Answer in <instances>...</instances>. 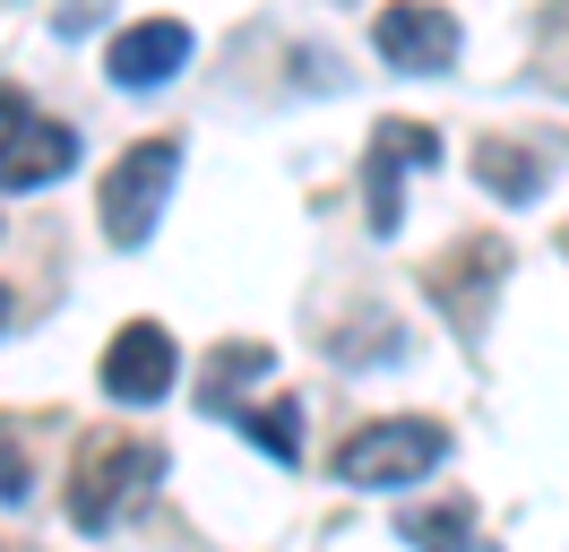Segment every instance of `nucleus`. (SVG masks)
<instances>
[{"mask_svg": "<svg viewBox=\"0 0 569 552\" xmlns=\"http://www.w3.org/2000/svg\"><path fill=\"white\" fill-rule=\"evenodd\" d=\"M173 379H181V345H173L164 319L112 328V345H104V397H121V406H156Z\"/></svg>", "mask_w": 569, "mask_h": 552, "instance_id": "obj_7", "label": "nucleus"}, {"mask_svg": "<svg viewBox=\"0 0 569 552\" xmlns=\"http://www.w3.org/2000/svg\"><path fill=\"white\" fill-rule=\"evenodd\" d=\"M156 475H164V448L156 441H139V432H87L70 457V526H87V535L121 526V510Z\"/></svg>", "mask_w": 569, "mask_h": 552, "instance_id": "obj_1", "label": "nucleus"}, {"mask_svg": "<svg viewBox=\"0 0 569 552\" xmlns=\"http://www.w3.org/2000/svg\"><path fill=\"white\" fill-rule=\"evenodd\" d=\"M0 328H9V285H0Z\"/></svg>", "mask_w": 569, "mask_h": 552, "instance_id": "obj_15", "label": "nucleus"}, {"mask_svg": "<svg viewBox=\"0 0 569 552\" xmlns=\"http://www.w3.org/2000/svg\"><path fill=\"white\" fill-rule=\"evenodd\" d=\"M0 501H27V448L9 423H0Z\"/></svg>", "mask_w": 569, "mask_h": 552, "instance_id": "obj_14", "label": "nucleus"}, {"mask_svg": "<svg viewBox=\"0 0 569 552\" xmlns=\"http://www.w3.org/2000/svg\"><path fill=\"white\" fill-rule=\"evenodd\" d=\"M440 165V130L431 121H380L371 147H362V207H371V234H397L406 225V172Z\"/></svg>", "mask_w": 569, "mask_h": 552, "instance_id": "obj_4", "label": "nucleus"}, {"mask_svg": "<svg viewBox=\"0 0 569 552\" xmlns=\"http://www.w3.org/2000/svg\"><path fill=\"white\" fill-rule=\"evenodd\" d=\"M181 61H190V27H181V18H139V27H121V34H112L104 78L139 96V87H164Z\"/></svg>", "mask_w": 569, "mask_h": 552, "instance_id": "obj_9", "label": "nucleus"}, {"mask_svg": "<svg viewBox=\"0 0 569 552\" xmlns=\"http://www.w3.org/2000/svg\"><path fill=\"white\" fill-rule=\"evenodd\" d=\"M440 457H449V432H440V423H423V414H380V423L346 432L337 483H355V492H397V483L431 475Z\"/></svg>", "mask_w": 569, "mask_h": 552, "instance_id": "obj_2", "label": "nucleus"}, {"mask_svg": "<svg viewBox=\"0 0 569 552\" xmlns=\"http://www.w3.org/2000/svg\"><path fill=\"white\" fill-rule=\"evenodd\" d=\"M475 181H483L492 199H535V190H543V156L518 147V138H483V147H475Z\"/></svg>", "mask_w": 569, "mask_h": 552, "instance_id": "obj_10", "label": "nucleus"}, {"mask_svg": "<svg viewBox=\"0 0 569 552\" xmlns=\"http://www.w3.org/2000/svg\"><path fill=\"white\" fill-rule=\"evenodd\" d=\"M173 172H181V147L173 138H139L121 165L104 172V234L121 241V250H139L147 234H156V216H164V199H173Z\"/></svg>", "mask_w": 569, "mask_h": 552, "instance_id": "obj_3", "label": "nucleus"}, {"mask_svg": "<svg viewBox=\"0 0 569 552\" xmlns=\"http://www.w3.org/2000/svg\"><path fill=\"white\" fill-rule=\"evenodd\" d=\"M371 43H380V61L406 69V78H440V69H458V18L440 9V0H397L371 18Z\"/></svg>", "mask_w": 569, "mask_h": 552, "instance_id": "obj_6", "label": "nucleus"}, {"mask_svg": "<svg viewBox=\"0 0 569 552\" xmlns=\"http://www.w3.org/2000/svg\"><path fill=\"white\" fill-rule=\"evenodd\" d=\"M500 268H509V241H492V234H466L440 268L423 276L431 285V303L458 319V337H475L483 328V294H500Z\"/></svg>", "mask_w": 569, "mask_h": 552, "instance_id": "obj_8", "label": "nucleus"}, {"mask_svg": "<svg viewBox=\"0 0 569 552\" xmlns=\"http://www.w3.org/2000/svg\"><path fill=\"white\" fill-rule=\"evenodd\" d=\"M259 372H268V345H224V354H216V363H208V379H199V388H208V414H233V406H242V379H259Z\"/></svg>", "mask_w": 569, "mask_h": 552, "instance_id": "obj_13", "label": "nucleus"}, {"mask_svg": "<svg viewBox=\"0 0 569 552\" xmlns=\"http://www.w3.org/2000/svg\"><path fill=\"white\" fill-rule=\"evenodd\" d=\"M70 165H78V130L43 121L36 103L0 78V190H43V181H61Z\"/></svg>", "mask_w": 569, "mask_h": 552, "instance_id": "obj_5", "label": "nucleus"}, {"mask_svg": "<svg viewBox=\"0 0 569 552\" xmlns=\"http://www.w3.org/2000/svg\"><path fill=\"white\" fill-rule=\"evenodd\" d=\"M233 423H242V432L268 448L277 466H293V457H302V406H293V397H259V406H233Z\"/></svg>", "mask_w": 569, "mask_h": 552, "instance_id": "obj_12", "label": "nucleus"}, {"mask_svg": "<svg viewBox=\"0 0 569 552\" xmlns=\"http://www.w3.org/2000/svg\"><path fill=\"white\" fill-rule=\"evenodd\" d=\"M397 535H406V544L466 552V544H475V501H415V510L397 518Z\"/></svg>", "mask_w": 569, "mask_h": 552, "instance_id": "obj_11", "label": "nucleus"}]
</instances>
